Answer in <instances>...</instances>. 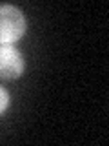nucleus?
<instances>
[{"mask_svg":"<svg viewBox=\"0 0 109 146\" xmlns=\"http://www.w3.org/2000/svg\"><path fill=\"white\" fill-rule=\"evenodd\" d=\"M7 106H9V95H7V91L4 88H0V113H2Z\"/></svg>","mask_w":109,"mask_h":146,"instance_id":"7ed1b4c3","label":"nucleus"},{"mask_svg":"<svg viewBox=\"0 0 109 146\" xmlns=\"http://www.w3.org/2000/svg\"><path fill=\"white\" fill-rule=\"evenodd\" d=\"M26 31V18L22 11L11 4L0 6V42H16Z\"/></svg>","mask_w":109,"mask_h":146,"instance_id":"f257e3e1","label":"nucleus"},{"mask_svg":"<svg viewBox=\"0 0 109 146\" xmlns=\"http://www.w3.org/2000/svg\"><path fill=\"white\" fill-rule=\"evenodd\" d=\"M24 71V58L11 44H0V77L18 79Z\"/></svg>","mask_w":109,"mask_h":146,"instance_id":"f03ea898","label":"nucleus"}]
</instances>
